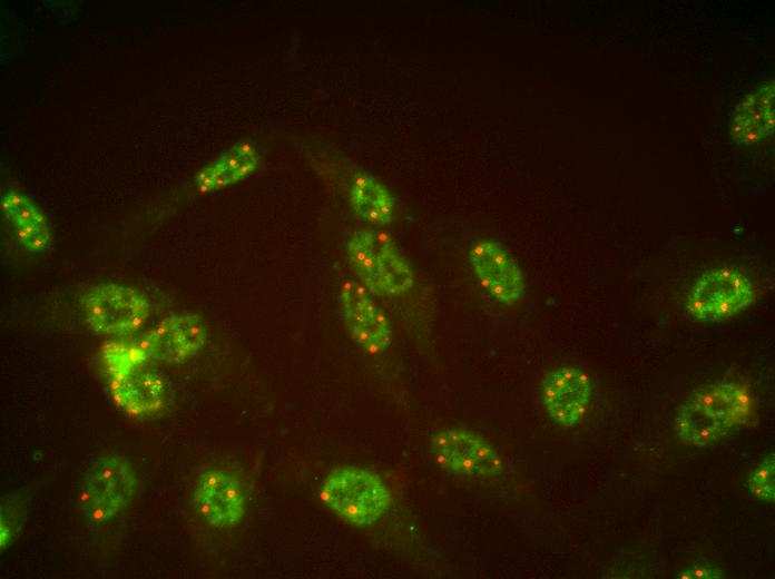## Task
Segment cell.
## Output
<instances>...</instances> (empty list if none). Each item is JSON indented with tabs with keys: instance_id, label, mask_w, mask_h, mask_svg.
Listing matches in <instances>:
<instances>
[{
	"instance_id": "1",
	"label": "cell",
	"mask_w": 775,
	"mask_h": 579,
	"mask_svg": "<svg viewBox=\"0 0 775 579\" xmlns=\"http://www.w3.org/2000/svg\"><path fill=\"white\" fill-rule=\"evenodd\" d=\"M755 396L740 380L722 379L693 391L679 405L675 431L686 445L716 444L748 424L755 413Z\"/></svg>"
},
{
	"instance_id": "2",
	"label": "cell",
	"mask_w": 775,
	"mask_h": 579,
	"mask_svg": "<svg viewBox=\"0 0 775 579\" xmlns=\"http://www.w3.org/2000/svg\"><path fill=\"white\" fill-rule=\"evenodd\" d=\"M758 296L753 277L732 264H719L700 272L689 285L685 310L695 321L718 323L752 307Z\"/></svg>"
},
{
	"instance_id": "3",
	"label": "cell",
	"mask_w": 775,
	"mask_h": 579,
	"mask_svg": "<svg viewBox=\"0 0 775 579\" xmlns=\"http://www.w3.org/2000/svg\"><path fill=\"white\" fill-rule=\"evenodd\" d=\"M320 498L340 519L356 527L375 523L392 501L389 487L377 473L355 465L332 470L322 482Z\"/></svg>"
},
{
	"instance_id": "4",
	"label": "cell",
	"mask_w": 775,
	"mask_h": 579,
	"mask_svg": "<svg viewBox=\"0 0 775 579\" xmlns=\"http://www.w3.org/2000/svg\"><path fill=\"white\" fill-rule=\"evenodd\" d=\"M347 255L362 285L373 294L399 296L414 286L410 262L384 232L356 230L347 242Z\"/></svg>"
},
{
	"instance_id": "5",
	"label": "cell",
	"mask_w": 775,
	"mask_h": 579,
	"mask_svg": "<svg viewBox=\"0 0 775 579\" xmlns=\"http://www.w3.org/2000/svg\"><path fill=\"white\" fill-rule=\"evenodd\" d=\"M138 479L124 457L105 452L87 465L79 487V506L92 524L110 521L133 501Z\"/></svg>"
},
{
	"instance_id": "6",
	"label": "cell",
	"mask_w": 775,
	"mask_h": 579,
	"mask_svg": "<svg viewBox=\"0 0 775 579\" xmlns=\"http://www.w3.org/2000/svg\"><path fill=\"white\" fill-rule=\"evenodd\" d=\"M143 352L119 357L105 370L108 389L115 404L135 418L159 413L167 403L168 391L163 376L146 366Z\"/></svg>"
},
{
	"instance_id": "7",
	"label": "cell",
	"mask_w": 775,
	"mask_h": 579,
	"mask_svg": "<svg viewBox=\"0 0 775 579\" xmlns=\"http://www.w3.org/2000/svg\"><path fill=\"white\" fill-rule=\"evenodd\" d=\"M80 308L88 326L107 335L134 333L150 314V305L145 295L118 283H101L89 287L80 297Z\"/></svg>"
},
{
	"instance_id": "8",
	"label": "cell",
	"mask_w": 775,
	"mask_h": 579,
	"mask_svg": "<svg viewBox=\"0 0 775 579\" xmlns=\"http://www.w3.org/2000/svg\"><path fill=\"white\" fill-rule=\"evenodd\" d=\"M434 461L441 469L470 477H493L503 463L497 449L479 433L464 428H448L431 439Z\"/></svg>"
},
{
	"instance_id": "9",
	"label": "cell",
	"mask_w": 775,
	"mask_h": 579,
	"mask_svg": "<svg viewBox=\"0 0 775 579\" xmlns=\"http://www.w3.org/2000/svg\"><path fill=\"white\" fill-rule=\"evenodd\" d=\"M468 255L479 284L493 301L513 306L522 300L524 275L502 244L491 238H480L470 245Z\"/></svg>"
},
{
	"instance_id": "10",
	"label": "cell",
	"mask_w": 775,
	"mask_h": 579,
	"mask_svg": "<svg viewBox=\"0 0 775 579\" xmlns=\"http://www.w3.org/2000/svg\"><path fill=\"white\" fill-rule=\"evenodd\" d=\"M193 504L198 517L207 524L226 529L242 522L247 503L243 484L234 473L210 469L198 478Z\"/></svg>"
},
{
	"instance_id": "11",
	"label": "cell",
	"mask_w": 775,
	"mask_h": 579,
	"mask_svg": "<svg viewBox=\"0 0 775 579\" xmlns=\"http://www.w3.org/2000/svg\"><path fill=\"white\" fill-rule=\"evenodd\" d=\"M592 398L589 375L571 365L549 371L540 383V399L549 418L559 426L573 428L582 421Z\"/></svg>"
},
{
	"instance_id": "12",
	"label": "cell",
	"mask_w": 775,
	"mask_h": 579,
	"mask_svg": "<svg viewBox=\"0 0 775 579\" xmlns=\"http://www.w3.org/2000/svg\"><path fill=\"white\" fill-rule=\"evenodd\" d=\"M340 304L346 331L357 346L371 354L387 349L392 340L391 323L362 284L346 281Z\"/></svg>"
},
{
	"instance_id": "13",
	"label": "cell",
	"mask_w": 775,
	"mask_h": 579,
	"mask_svg": "<svg viewBox=\"0 0 775 579\" xmlns=\"http://www.w3.org/2000/svg\"><path fill=\"white\" fill-rule=\"evenodd\" d=\"M206 340L207 330L198 315L178 313L158 322L138 345L149 360L179 364L195 356L204 347Z\"/></svg>"
},
{
	"instance_id": "14",
	"label": "cell",
	"mask_w": 775,
	"mask_h": 579,
	"mask_svg": "<svg viewBox=\"0 0 775 579\" xmlns=\"http://www.w3.org/2000/svg\"><path fill=\"white\" fill-rule=\"evenodd\" d=\"M774 80H768L746 95L735 108L730 137L744 145L757 144L774 131Z\"/></svg>"
},
{
	"instance_id": "15",
	"label": "cell",
	"mask_w": 775,
	"mask_h": 579,
	"mask_svg": "<svg viewBox=\"0 0 775 579\" xmlns=\"http://www.w3.org/2000/svg\"><path fill=\"white\" fill-rule=\"evenodd\" d=\"M1 210L20 245L31 253L46 251L51 242L48 220L37 204L19 192L1 198Z\"/></svg>"
},
{
	"instance_id": "16",
	"label": "cell",
	"mask_w": 775,
	"mask_h": 579,
	"mask_svg": "<svg viewBox=\"0 0 775 579\" xmlns=\"http://www.w3.org/2000/svg\"><path fill=\"white\" fill-rule=\"evenodd\" d=\"M350 202L366 223L383 226L392 222L395 202L391 192L369 174L357 175L351 183Z\"/></svg>"
},
{
	"instance_id": "17",
	"label": "cell",
	"mask_w": 775,
	"mask_h": 579,
	"mask_svg": "<svg viewBox=\"0 0 775 579\" xmlns=\"http://www.w3.org/2000/svg\"><path fill=\"white\" fill-rule=\"evenodd\" d=\"M256 165L255 149L247 144L238 145L205 167L197 175L196 185L204 192L219 189L243 179Z\"/></svg>"
},
{
	"instance_id": "18",
	"label": "cell",
	"mask_w": 775,
	"mask_h": 579,
	"mask_svg": "<svg viewBox=\"0 0 775 579\" xmlns=\"http://www.w3.org/2000/svg\"><path fill=\"white\" fill-rule=\"evenodd\" d=\"M32 493L29 487L7 494L0 507V546L7 550L19 537L26 523Z\"/></svg>"
},
{
	"instance_id": "19",
	"label": "cell",
	"mask_w": 775,
	"mask_h": 579,
	"mask_svg": "<svg viewBox=\"0 0 775 579\" xmlns=\"http://www.w3.org/2000/svg\"><path fill=\"white\" fill-rule=\"evenodd\" d=\"M774 454L772 453L747 474L745 485L756 500L767 503L774 502Z\"/></svg>"
},
{
	"instance_id": "20",
	"label": "cell",
	"mask_w": 775,
	"mask_h": 579,
	"mask_svg": "<svg viewBox=\"0 0 775 579\" xmlns=\"http://www.w3.org/2000/svg\"><path fill=\"white\" fill-rule=\"evenodd\" d=\"M722 577L723 571L712 566H693L676 572L677 579H717Z\"/></svg>"
}]
</instances>
